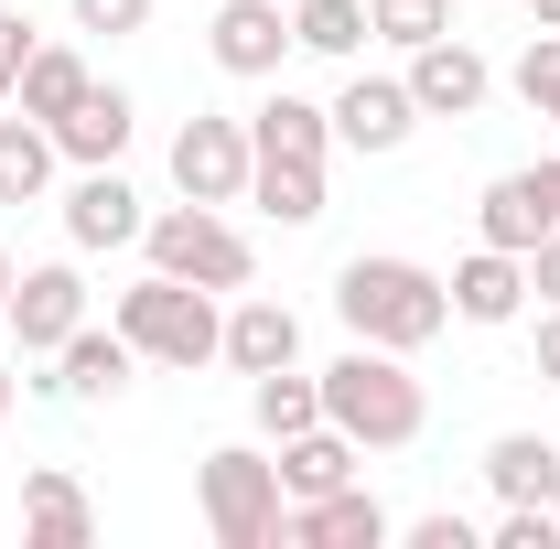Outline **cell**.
<instances>
[{
  "label": "cell",
  "instance_id": "39",
  "mask_svg": "<svg viewBox=\"0 0 560 549\" xmlns=\"http://www.w3.org/2000/svg\"><path fill=\"white\" fill-rule=\"evenodd\" d=\"M550 130H560V108H550Z\"/></svg>",
  "mask_w": 560,
  "mask_h": 549
},
{
  "label": "cell",
  "instance_id": "11",
  "mask_svg": "<svg viewBox=\"0 0 560 549\" xmlns=\"http://www.w3.org/2000/svg\"><path fill=\"white\" fill-rule=\"evenodd\" d=\"M206 55L226 75H280V55H291V0H226L206 22Z\"/></svg>",
  "mask_w": 560,
  "mask_h": 549
},
{
  "label": "cell",
  "instance_id": "5",
  "mask_svg": "<svg viewBox=\"0 0 560 549\" xmlns=\"http://www.w3.org/2000/svg\"><path fill=\"white\" fill-rule=\"evenodd\" d=\"M195 495H206L215 549H270V539H280V517H291L280 464H270V453H248V442H215L206 464H195Z\"/></svg>",
  "mask_w": 560,
  "mask_h": 549
},
{
  "label": "cell",
  "instance_id": "3",
  "mask_svg": "<svg viewBox=\"0 0 560 549\" xmlns=\"http://www.w3.org/2000/svg\"><path fill=\"white\" fill-rule=\"evenodd\" d=\"M108 324H119L151 366H184V377L226 355V313H215V291H195V280H173V270L130 280V291L108 302Z\"/></svg>",
  "mask_w": 560,
  "mask_h": 549
},
{
  "label": "cell",
  "instance_id": "13",
  "mask_svg": "<svg viewBox=\"0 0 560 549\" xmlns=\"http://www.w3.org/2000/svg\"><path fill=\"white\" fill-rule=\"evenodd\" d=\"M130 366H140V344L119 335V324H75V335L55 344V377H44V388H55V399H119Z\"/></svg>",
  "mask_w": 560,
  "mask_h": 549
},
{
  "label": "cell",
  "instance_id": "33",
  "mask_svg": "<svg viewBox=\"0 0 560 549\" xmlns=\"http://www.w3.org/2000/svg\"><path fill=\"white\" fill-rule=\"evenodd\" d=\"M528 291H539V302H560V226L528 248Z\"/></svg>",
  "mask_w": 560,
  "mask_h": 549
},
{
  "label": "cell",
  "instance_id": "37",
  "mask_svg": "<svg viewBox=\"0 0 560 549\" xmlns=\"http://www.w3.org/2000/svg\"><path fill=\"white\" fill-rule=\"evenodd\" d=\"M528 11H539V33H560V0H528Z\"/></svg>",
  "mask_w": 560,
  "mask_h": 549
},
{
  "label": "cell",
  "instance_id": "29",
  "mask_svg": "<svg viewBox=\"0 0 560 549\" xmlns=\"http://www.w3.org/2000/svg\"><path fill=\"white\" fill-rule=\"evenodd\" d=\"M75 33H151V0H75Z\"/></svg>",
  "mask_w": 560,
  "mask_h": 549
},
{
  "label": "cell",
  "instance_id": "21",
  "mask_svg": "<svg viewBox=\"0 0 560 549\" xmlns=\"http://www.w3.org/2000/svg\"><path fill=\"white\" fill-rule=\"evenodd\" d=\"M486 484L506 495V506H550L560 442H539V431H495V442H486Z\"/></svg>",
  "mask_w": 560,
  "mask_h": 549
},
{
  "label": "cell",
  "instance_id": "30",
  "mask_svg": "<svg viewBox=\"0 0 560 549\" xmlns=\"http://www.w3.org/2000/svg\"><path fill=\"white\" fill-rule=\"evenodd\" d=\"M495 549H560V517L550 506H506L495 517Z\"/></svg>",
  "mask_w": 560,
  "mask_h": 549
},
{
  "label": "cell",
  "instance_id": "14",
  "mask_svg": "<svg viewBox=\"0 0 560 549\" xmlns=\"http://www.w3.org/2000/svg\"><path fill=\"white\" fill-rule=\"evenodd\" d=\"M140 226H151V215H140V195L119 184V162H86L75 195H66V248H130Z\"/></svg>",
  "mask_w": 560,
  "mask_h": 549
},
{
  "label": "cell",
  "instance_id": "18",
  "mask_svg": "<svg viewBox=\"0 0 560 549\" xmlns=\"http://www.w3.org/2000/svg\"><path fill=\"white\" fill-rule=\"evenodd\" d=\"M248 151H259V162H324V151H335V108H313V97L280 86V97L248 108Z\"/></svg>",
  "mask_w": 560,
  "mask_h": 549
},
{
  "label": "cell",
  "instance_id": "34",
  "mask_svg": "<svg viewBox=\"0 0 560 549\" xmlns=\"http://www.w3.org/2000/svg\"><path fill=\"white\" fill-rule=\"evenodd\" d=\"M539 377L560 388V302H550V324H539Z\"/></svg>",
  "mask_w": 560,
  "mask_h": 549
},
{
  "label": "cell",
  "instance_id": "22",
  "mask_svg": "<svg viewBox=\"0 0 560 549\" xmlns=\"http://www.w3.org/2000/svg\"><path fill=\"white\" fill-rule=\"evenodd\" d=\"M86 86H97V75H86V55H75V44H33V66H22V86H11V108L55 130V119H66Z\"/></svg>",
  "mask_w": 560,
  "mask_h": 549
},
{
  "label": "cell",
  "instance_id": "1",
  "mask_svg": "<svg viewBox=\"0 0 560 549\" xmlns=\"http://www.w3.org/2000/svg\"><path fill=\"white\" fill-rule=\"evenodd\" d=\"M335 313H346L355 344H388V355H420V344L453 324V280L399 259V248H366L335 270Z\"/></svg>",
  "mask_w": 560,
  "mask_h": 549
},
{
  "label": "cell",
  "instance_id": "17",
  "mask_svg": "<svg viewBox=\"0 0 560 549\" xmlns=\"http://www.w3.org/2000/svg\"><path fill=\"white\" fill-rule=\"evenodd\" d=\"M270 464H280V495L302 506V495H335V484H355V464H366V442H346L335 420H313V431H291V442H280Z\"/></svg>",
  "mask_w": 560,
  "mask_h": 549
},
{
  "label": "cell",
  "instance_id": "16",
  "mask_svg": "<svg viewBox=\"0 0 560 549\" xmlns=\"http://www.w3.org/2000/svg\"><path fill=\"white\" fill-rule=\"evenodd\" d=\"M22 539H33V549H86V539H97V506H86V484H75L66 464L22 475Z\"/></svg>",
  "mask_w": 560,
  "mask_h": 549
},
{
  "label": "cell",
  "instance_id": "28",
  "mask_svg": "<svg viewBox=\"0 0 560 549\" xmlns=\"http://www.w3.org/2000/svg\"><path fill=\"white\" fill-rule=\"evenodd\" d=\"M506 86L550 119V108H560V33H528V55H517V75H506Z\"/></svg>",
  "mask_w": 560,
  "mask_h": 549
},
{
  "label": "cell",
  "instance_id": "23",
  "mask_svg": "<svg viewBox=\"0 0 560 549\" xmlns=\"http://www.w3.org/2000/svg\"><path fill=\"white\" fill-rule=\"evenodd\" d=\"M55 162H66V151H55V130L11 108V119H0V206H33V195L55 184Z\"/></svg>",
  "mask_w": 560,
  "mask_h": 549
},
{
  "label": "cell",
  "instance_id": "2",
  "mask_svg": "<svg viewBox=\"0 0 560 549\" xmlns=\"http://www.w3.org/2000/svg\"><path fill=\"white\" fill-rule=\"evenodd\" d=\"M324 420L366 442V453H410L420 431H431V388L410 377V355H388V344H346L335 366H324Z\"/></svg>",
  "mask_w": 560,
  "mask_h": 549
},
{
  "label": "cell",
  "instance_id": "9",
  "mask_svg": "<svg viewBox=\"0 0 560 549\" xmlns=\"http://www.w3.org/2000/svg\"><path fill=\"white\" fill-rule=\"evenodd\" d=\"M280 539H291V549H388L399 517H388L366 484H335V495H302V506L280 517Z\"/></svg>",
  "mask_w": 560,
  "mask_h": 549
},
{
  "label": "cell",
  "instance_id": "6",
  "mask_svg": "<svg viewBox=\"0 0 560 549\" xmlns=\"http://www.w3.org/2000/svg\"><path fill=\"white\" fill-rule=\"evenodd\" d=\"M248 119H184L173 130V195H195V206H248Z\"/></svg>",
  "mask_w": 560,
  "mask_h": 549
},
{
  "label": "cell",
  "instance_id": "12",
  "mask_svg": "<svg viewBox=\"0 0 560 549\" xmlns=\"http://www.w3.org/2000/svg\"><path fill=\"white\" fill-rule=\"evenodd\" d=\"M410 130H420L410 75H346V97H335V140L346 151H399Z\"/></svg>",
  "mask_w": 560,
  "mask_h": 549
},
{
  "label": "cell",
  "instance_id": "31",
  "mask_svg": "<svg viewBox=\"0 0 560 549\" xmlns=\"http://www.w3.org/2000/svg\"><path fill=\"white\" fill-rule=\"evenodd\" d=\"M33 44H44V33H33L22 11H0V97L22 86V66H33Z\"/></svg>",
  "mask_w": 560,
  "mask_h": 549
},
{
  "label": "cell",
  "instance_id": "25",
  "mask_svg": "<svg viewBox=\"0 0 560 549\" xmlns=\"http://www.w3.org/2000/svg\"><path fill=\"white\" fill-rule=\"evenodd\" d=\"M248 206L280 226H313L324 215V162H248Z\"/></svg>",
  "mask_w": 560,
  "mask_h": 549
},
{
  "label": "cell",
  "instance_id": "7",
  "mask_svg": "<svg viewBox=\"0 0 560 549\" xmlns=\"http://www.w3.org/2000/svg\"><path fill=\"white\" fill-rule=\"evenodd\" d=\"M550 226H560V151L528 162V173H495L486 206H475V237H486V248H517V259H528Z\"/></svg>",
  "mask_w": 560,
  "mask_h": 549
},
{
  "label": "cell",
  "instance_id": "27",
  "mask_svg": "<svg viewBox=\"0 0 560 549\" xmlns=\"http://www.w3.org/2000/svg\"><path fill=\"white\" fill-rule=\"evenodd\" d=\"M366 33H377V44H399V55H420V44H442V33H453V0H366Z\"/></svg>",
  "mask_w": 560,
  "mask_h": 549
},
{
  "label": "cell",
  "instance_id": "4",
  "mask_svg": "<svg viewBox=\"0 0 560 549\" xmlns=\"http://www.w3.org/2000/svg\"><path fill=\"white\" fill-rule=\"evenodd\" d=\"M140 248H151V270L195 280V291H248L259 280V248H248V226H226V206H162L140 226Z\"/></svg>",
  "mask_w": 560,
  "mask_h": 549
},
{
  "label": "cell",
  "instance_id": "20",
  "mask_svg": "<svg viewBox=\"0 0 560 549\" xmlns=\"http://www.w3.org/2000/svg\"><path fill=\"white\" fill-rule=\"evenodd\" d=\"M130 97H119V86H86V97H75L66 119H55V151H66L75 173H86V162H119V151H130Z\"/></svg>",
  "mask_w": 560,
  "mask_h": 549
},
{
  "label": "cell",
  "instance_id": "35",
  "mask_svg": "<svg viewBox=\"0 0 560 549\" xmlns=\"http://www.w3.org/2000/svg\"><path fill=\"white\" fill-rule=\"evenodd\" d=\"M11 388H22V377H11V366H0V431H11Z\"/></svg>",
  "mask_w": 560,
  "mask_h": 549
},
{
  "label": "cell",
  "instance_id": "36",
  "mask_svg": "<svg viewBox=\"0 0 560 549\" xmlns=\"http://www.w3.org/2000/svg\"><path fill=\"white\" fill-rule=\"evenodd\" d=\"M11 280H22V259H11V248H0V302H11Z\"/></svg>",
  "mask_w": 560,
  "mask_h": 549
},
{
  "label": "cell",
  "instance_id": "26",
  "mask_svg": "<svg viewBox=\"0 0 560 549\" xmlns=\"http://www.w3.org/2000/svg\"><path fill=\"white\" fill-rule=\"evenodd\" d=\"M291 44L355 66V55H366V0H291Z\"/></svg>",
  "mask_w": 560,
  "mask_h": 549
},
{
  "label": "cell",
  "instance_id": "15",
  "mask_svg": "<svg viewBox=\"0 0 560 549\" xmlns=\"http://www.w3.org/2000/svg\"><path fill=\"white\" fill-rule=\"evenodd\" d=\"M226 366H237V377L302 366V313L270 302V291H237V313H226Z\"/></svg>",
  "mask_w": 560,
  "mask_h": 549
},
{
  "label": "cell",
  "instance_id": "24",
  "mask_svg": "<svg viewBox=\"0 0 560 549\" xmlns=\"http://www.w3.org/2000/svg\"><path fill=\"white\" fill-rule=\"evenodd\" d=\"M248 420L291 442V431H313L324 420V377H302V366H270V377H248Z\"/></svg>",
  "mask_w": 560,
  "mask_h": 549
},
{
  "label": "cell",
  "instance_id": "10",
  "mask_svg": "<svg viewBox=\"0 0 560 549\" xmlns=\"http://www.w3.org/2000/svg\"><path fill=\"white\" fill-rule=\"evenodd\" d=\"M410 97H420V119H475V108L495 97V66L464 44V33H442V44L410 55Z\"/></svg>",
  "mask_w": 560,
  "mask_h": 549
},
{
  "label": "cell",
  "instance_id": "32",
  "mask_svg": "<svg viewBox=\"0 0 560 549\" xmlns=\"http://www.w3.org/2000/svg\"><path fill=\"white\" fill-rule=\"evenodd\" d=\"M410 549H475V517H453V506H431V517H410Z\"/></svg>",
  "mask_w": 560,
  "mask_h": 549
},
{
  "label": "cell",
  "instance_id": "8",
  "mask_svg": "<svg viewBox=\"0 0 560 549\" xmlns=\"http://www.w3.org/2000/svg\"><path fill=\"white\" fill-rule=\"evenodd\" d=\"M0 313H11V344H22V355H44V366H55V344L86 324V280H75V259H44V270H22Z\"/></svg>",
  "mask_w": 560,
  "mask_h": 549
},
{
  "label": "cell",
  "instance_id": "38",
  "mask_svg": "<svg viewBox=\"0 0 560 549\" xmlns=\"http://www.w3.org/2000/svg\"><path fill=\"white\" fill-rule=\"evenodd\" d=\"M550 517H560V484H550Z\"/></svg>",
  "mask_w": 560,
  "mask_h": 549
},
{
  "label": "cell",
  "instance_id": "19",
  "mask_svg": "<svg viewBox=\"0 0 560 549\" xmlns=\"http://www.w3.org/2000/svg\"><path fill=\"white\" fill-rule=\"evenodd\" d=\"M528 313V259L517 248H475L453 270V324H517Z\"/></svg>",
  "mask_w": 560,
  "mask_h": 549
}]
</instances>
